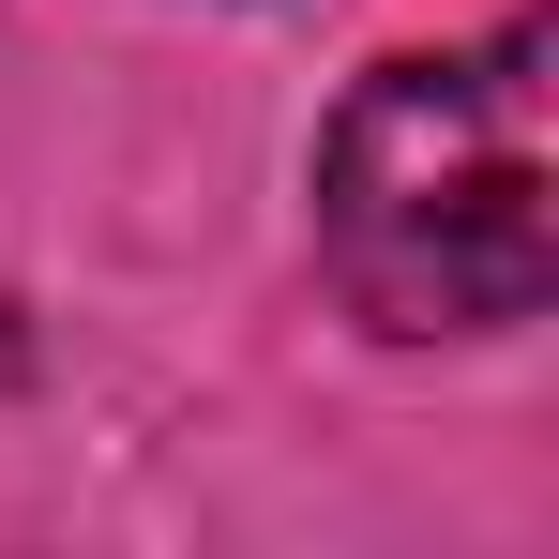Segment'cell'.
Returning <instances> with one entry per match:
<instances>
[{"mask_svg":"<svg viewBox=\"0 0 559 559\" xmlns=\"http://www.w3.org/2000/svg\"><path fill=\"white\" fill-rule=\"evenodd\" d=\"M318 258L378 333H514L559 287L545 15L378 61L318 136Z\"/></svg>","mask_w":559,"mask_h":559,"instance_id":"cell-1","label":"cell"}]
</instances>
